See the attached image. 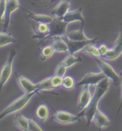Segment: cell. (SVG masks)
Instances as JSON below:
<instances>
[{
  "label": "cell",
  "mask_w": 122,
  "mask_h": 131,
  "mask_svg": "<svg viewBox=\"0 0 122 131\" xmlns=\"http://www.w3.org/2000/svg\"><path fill=\"white\" fill-rule=\"evenodd\" d=\"M82 11H83V9L81 7L78 8L76 10L68 11L62 19L68 23H72L74 21H80L81 22V23H85V19L82 14Z\"/></svg>",
  "instance_id": "5bb4252c"
},
{
  "label": "cell",
  "mask_w": 122,
  "mask_h": 131,
  "mask_svg": "<svg viewBox=\"0 0 122 131\" xmlns=\"http://www.w3.org/2000/svg\"><path fill=\"white\" fill-rule=\"evenodd\" d=\"M17 54L16 50H10L7 61L0 70V92L11 78L13 71V63Z\"/></svg>",
  "instance_id": "3957f363"
},
{
  "label": "cell",
  "mask_w": 122,
  "mask_h": 131,
  "mask_svg": "<svg viewBox=\"0 0 122 131\" xmlns=\"http://www.w3.org/2000/svg\"><path fill=\"white\" fill-rule=\"evenodd\" d=\"M95 61L97 62L98 65L100 67L101 71L103 72L108 79H111L113 84L114 85H118L121 84V78L118 74L114 71L113 67L110 64H108L106 62L103 61L101 59H99L98 57L95 58Z\"/></svg>",
  "instance_id": "5b68a950"
},
{
  "label": "cell",
  "mask_w": 122,
  "mask_h": 131,
  "mask_svg": "<svg viewBox=\"0 0 122 131\" xmlns=\"http://www.w3.org/2000/svg\"><path fill=\"white\" fill-rule=\"evenodd\" d=\"M109 84H110L109 79L106 77L96 85L94 95L91 98L88 106L80 113H78V116H79L80 117H85L86 118L87 127H89L91 125L95 112L98 109V103L100 100L102 98V96L104 95V94L108 91Z\"/></svg>",
  "instance_id": "6da1fadb"
},
{
  "label": "cell",
  "mask_w": 122,
  "mask_h": 131,
  "mask_svg": "<svg viewBox=\"0 0 122 131\" xmlns=\"http://www.w3.org/2000/svg\"><path fill=\"white\" fill-rule=\"evenodd\" d=\"M36 116L40 121H45L49 117V109L45 104H40L36 110Z\"/></svg>",
  "instance_id": "7402d4cb"
},
{
  "label": "cell",
  "mask_w": 122,
  "mask_h": 131,
  "mask_svg": "<svg viewBox=\"0 0 122 131\" xmlns=\"http://www.w3.org/2000/svg\"><path fill=\"white\" fill-rule=\"evenodd\" d=\"M121 90H122V79H121ZM121 107H122V94H121V104H120V106H119V108H118V112H117V114H118V113L120 112Z\"/></svg>",
  "instance_id": "836d02e7"
},
{
  "label": "cell",
  "mask_w": 122,
  "mask_h": 131,
  "mask_svg": "<svg viewBox=\"0 0 122 131\" xmlns=\"http://www.w3.org/2000/svg\"><path fill=\"white\" fill-rule=\"evenodd\" d=\"M38 92V91H34L32 92L25 93L23 95L17 98L11 104H9L2 112L0 113V120L4 118L9 115L21 111L27 105L31 99Z\"/></svg>",
  "instance_id": "7a4b0ae2"
},
{
  "label": "cell",
  "mask_w": 122,
  "mask_h": 131,
  "mask_svg": "<svg viewBox=\"0 0 122 131\" xmlns=\"http://www.w3.org/2000/svg\"><path fill=\"white\" fill-rule=\"evenodd\" d=\"M34 35L32 38L45 39L50 34V27L49 25L45 23H38L37 26L34 27Z\"/></svg>",
  "instance_id": "e0dca14e"
},
{
  "label": "cell",
  "mask_w": 122,
  "mask_h": 131,
  "mask_svg": "<svg viewBox=\"0 0 122 131\" xmlns=\"http://www.w3.org/2000/svg\"><path fill=\"white\" fill-rule=\"evenodd\" d=\"M23 10L26 12L27 16L32 20L34 21L37 23H45L49 25L53 21L54 17L51 16L43 15V14H35L34 12H32L29 10H27L26 9L22 7Z\"/></svg>",
  "instance_id": "9a60e30c"
},
{
  "label": "cell",
  "mask_w": 122,
  "mask_h": 131,
  "mask_svg": "<svg viewBox=\"0 0 122 131\" xmlns=\"http://www.w3.org/2000/svg\"><path fill=\"white\" fill-rule=\"evenodd\" d=\"M120 76H121V77H122V71H121V73H120Z\"/></svg>",
  "instance_id": "e575fe53"
},
{
  "label": "cell",
  "mask_w": 122,
  "mask_h": 131,
  "mask_svg": "<svg viewBox=\"0 0 122 131\" xmlns=\"http://www.w3.org/2000/svg\"><path fill=\"white\" fill-rule=\"evenodd\" d=\"M66 68H67V67H65V66H63L60 63L57 67L56 70H55V75L63 78L64 75H65V73H66Z\"/></svg>",
  "instance_id": "1f68e13d"
},
{
  "label": "cell",
  "mask_w": 122,
  "mask_h": 131,
  "mask_svg": "<svg viewBox=\"0 0 122 131\" xmlns=\"http://www.w3.org/2000/svg\"><path fill=\"white\" fill-rule=\"evenodd\" d=\"M62 82H63V77H58L56 75L51 77V84L53 88H56L57 86L62 85Z\"/></svg>",
  "instance_id": "4dcf8cb0"
},
{
  "label": "cell",
  "mask_w": 122,
  "mask_h": 131,
  "mask_svg": "<svg viewBox=\"0 0 122 131\" xmlns=\"http://www.w3.org/2000/svg\"><path fill=\"white\" fill-rule=\"evenodd\" d=\"M53 43L51 44L53 47L55 51L57 52H68V46L67 42L63 39L62 36L54 37Z\"/></svg>",
  "instance_id": "d6986e66"
},
{
  "label": "cell",
  "mask_w": 122,
  "mask_h": 131,
  "mask_svg": "<svg viewBox=\"0 0 122 131\" xmlns=\"http://www.w3.org/2000/svg\"><path fill=\"white\" fill-rule=\"evenodd\" d=\"M85 23H81V27L78 30H72L67 32L65 35L67 38L71 40H75V41H80V40H88V38L86 36L84 33L83 28Z\"/></svg>",
  "instance_id": "ac0fdd59"
},
{
  "label": "cell",
  "mask_w": 122,
  "mask_h": 131,
  "mask_svg": "<svg viewBox=\"0 0 122 131\" xmlns=\"http://www.w3.org/2000/svg\"><path fill=\"white\" fill-rule=\"evenodd\" d=\"M74 54L69 53L68 55L65 57V58L61 62V63L63 66H65V67H70L73 64L76 63L78 62H81L82 61V58L80 56H78V57H75L73 56Z\"/></svg>",
  "instance_id": "cb8c5ba5"
},
{
  "label": "cell",
  "mask_w": 122,
  "mask_h": 131,
  "mask_svg": "<svg viewBox=\"0 0 122 131\" xmlns=\"http://www.w3.org/2000/svg\"><path fill=\"white\" fill-rule=\"evenodd\" d=\"M91 93L90 91L89 85H84V87L82 92L80 93L79 99H78V108L80 111L83 110L85 108L88 106L90 101L91 100Z\"/></svg>",
  "instance_id": "7c38bea8"
},
{
  "label": "cell",
  "mask_w": 122,
  "mask_h": 131,
  "mask_svg": "<svg viewBox=\"0 0 122 131\" xmlns=\"http://www.w3.org/2000/svg\"><path fill=\"white\" fill-rule=\"evenodd\" d=\"M70 6V0H61L57 6L52 10L51 13L55 17L63 19L65 14L68 12Z\"/></svg>",
  "instance_id": "4fadbf2b"
},
{
  "label": "cell",
  "mask_w": 122,
  "mask_h": 131,
  "mask_svg": "<svg viewBox=\"0 0 122 131\" xmlns=\"http://www.w3.org/2000/svg\"><path fill=\"white\" fill-rule=\"evenodd\" d=\"M74 80L70 77H65L63 78L62 86L66 89H71L74 87Z\"/></svg>",
  "instance_id": "4316f807"
},
{
  "label": "cell",
  "mask_w": 122,
  "mask_h": 131,
  "mask_svg": "<svg viewBox=\"0 0 122 131\" xmlns=\"http://www.w3.org/2000/svg\"><path fill=\"white\" fill-rule=\"evenodd\" d=\"M16 79L20 89L25 93H30L34 91H38L36 89V84H34L26 77L21 74H17L16 76Z\"/></svg>",
  "instance_id": "8fae6325"
},
{
  "label": "cell",
  "mask_w": 122,
  "mask_h": 131,
  "mask_svg": "<svg viewBox=\"0 0 122 131\" xmlns=\"http://www.w3.org/2000/svg\"><path fill=\"white\" fill-rule=\"evenodd\" d=\"M68 23H65L62 19L54 17L53 21L49 24L50 27V34L46 37L45 40L49 38H53L56 36H62L63 37L66 35V28Z\"/></svg>",
  "instance_id": "277c9868"
},
{
  "label": "cell",
  "mask_w": 122,
  "mask_h": 131,
  "mask_svg": "<svg viewBox=\"0 0 122 131\" xmlns=\"http://www.w3.org/2000/svg\"><path fill=\"white\" fill-rule=\"evenodd\" d=\"M16 39L7 31H0V48L15 43Z\"/></svg>",
  "instance_id": "44dd1931"
},
{
  "label": "cell",
  "mask_w": 122,
  "mask_h": 131,
  "mask_svg": "<svg viewBox=\"0 0 122 131\" xmlns=\"http://www.w3.org/2000/svg\"><path fill=\"white\" fill-rule=\"evenodd\" d=\"M93 121L99 128V130H101L102 127H109L111 126V122L107 117V116L101 112L98 108L93 115Z\"/></svg>",
  "instance_id": "2e32d148"
},
{
  "label": "cell",
  "mask_w": 122,
  "mask_h": 131,
  "mask_svg": "<svg viewBox=\"0 0 122 131\" xmlns=\"http://www.w3.org/2000/svg\"><path fill=\"white\" fill-rule=\"evenodd\" d=\"M55 0H30V2L34 6L38 7H46L53 3Z\"/></svg>",
  "instance_id": "f1b7e54d"
},
{
  "label": "cell",
  "mask_w": 122,
  "mask_h": 131,
  "mask_svg": "<svg viewBox=\"0 0 122 131\" xmlns=\"http://www.w3.org/2000/svg\"><path fill=\"white\" fill-rule=\"evenodd\" d=\"M82 50L85 53L90 55V56H91L94 58L99 57V56H101L99 48L97 47H95L94 46V44H88Z\"/></svg>",
  "instance_id": "d4e9b609"
},
{
  "label": "cell",
  "mask_w": 122,
  "mask_h": 131,
  "mask_svg": "<svg viewBox=\"0 0 122 131\" xmlns=\"http://www.w3.org/2000/svg\"><path fill=\"white\" fill-rule=\"evenodd\" d=\"M106 77V76L102 71L99 73L89 72L86 75H84L83 79L78 82V86H84L86 84L97 85Z\"/></svg>",
  "instance_id": "ba28073f"
},
{
  "label": "cell",
  "mask_w": 122,
  "mask_h": 131,
  "mask_svg": "<svg viewBox=\"0 0 122 131\" xmlns=\"http://www.w3.org/2000/svg\"><path fill=\"white\" fill-rule=\"evenodd\" d=\"M64 40L68 44L69 53L74 54L79 50H83L88 44H95L98 40V38H95L93 39H88V40H86L75 41V40H69L64 35Z\"/></svg>",
  "instance_id": "8992f818"
},
{
  "label": "cell",
  "mask_w": 122,
  "mask_h": 131,
  "mask_svg": "<svg viewBox=\"0 0 122 131\" xmlns=\"http://www.w3.org/2000/svg\"><path fill=\"white\" fill-rule=\"evenodd\" d=\"M122 53V23L120 25V34L117 40L115 42L113 48L109 49L106 53L102 56V57L106 59L112 60L118 57Z\"/></svg>",
  "instance_id": "30bf717a"
},
{
  "label": "cell",
  "mask_w": 122,
  "mask_h": 131,
  "mask_svg": "<svg viewBox=\"0 0 122 131\" xmlns=\"http://www.w3.org/2000/svg\"><path fill=\"white\" fill-rule=\"evenodd\" d=\"M29 130L30 131H42L41 127L37 123L34 119H29Z\"/></svg>",
  "instance_id": "f546056e"
},
{
  "label": "cell",
  "mask_w": 122,
  "mask_h": 131,
  "mask_svg": "<svg viewBox=\"0 0 122 131\" xmlns=\"http://www.w3.org/2000/svg\"><path fill=\"white\" fill-rule=\"evenodd\" d=\"M53 119L60 123L67 124L80 122V117L78 115H74L71 113L65 111H56L53 117Z\"/></svg>",
  "instance_id": "9c48e42d"
},
{
  "label": "cell",
  "mask_w": 122,
  "mask_h": 131,
  "mask_svg": "<svg viewBox=\"0 0 122 131\" xmlns=\"http://www.w3.org/2000/svg\"><path fill=\"white\" fill-rule=\"evenodd\" d=\"M51 77H47L36 84V89L38 91H47L54 89L51 84Z\"/></svg>",
  "instance_id": "603a6c76"
},
{
  "label": "cell",
  "mask_w": 122,
  "mask_h": 131,
  "mask_svg": "<svg viewBox=\"0 0 122 131\" xmlns=\"http://www.w3.org/2000/svg\"><path fill=\"white\" fill-rule=\"evenodd\" d=\"M99 50L101 56H103V55H105V54L107 52H108V50H109V49L107 48L106 46H105V45H101V46L99 48Z\"/></svg>",
  "instance_id": "d6a6232c"
},
{
  "label": "cell",
  "mask_w": 122,
  "mask_h": 131,
  "mask_svg": "<svg viewBox=\"0 0 122 131\" xmlns=\"http://www.w3.org/2000/svg\"><path fill=\"white\" fill-rule=\"evenodd\" d=\"M54 52H55V50H54L53 47L52 46V45L43 47L41 50V60L45 61L47 58L51 57L54 53Z\"/></svg>",
  "instance_id": "484cf974"
},
{
  "label": "cell",
  "mask_w": 122,
  "mask_h": 131,
  "mask_svg": "<svg viewBox=\"0 0 122 131\" xmlns=\"http://www.w3.org/2000/svg\"><path fill=\"white\" fill-rule=\"evenodd\" d=\"M15 125L23 131H29V118L22 114H17L15 117Z\"/></svg>",
  "instance_id": "ffe728a7"
},
{
  "label": "cell",
  "mask_w": 122,
  "mask_h": 131,
  "mask_svg": "<svg viewBox=\"0 0 122 131\" xmlns=\"http://www.w3.org/2000/svg\"><path fill=\"white\" fill-rule=\"evenodd\" d=\"M20 7L21 6L19 4V0H7V7H6V12H5L4 21L3 24L4 31H7L9 27L12 13Z\"/></svg>",
  "instance_id": "52a82bcc"
},
{
  "label": "cell",
  "mask_w": 122,
  "mask_h": 131,
  "mask_svg": "<svg viewBox=\"0 0 122 131\" xmlns=\"http://www.w3.org/2000/svg\"><path fill=\"white\" fill-rule=\"evenodd\" d=\"M7 7V0H0V24H4Z\"/></svg>",
  "instance_id": "83f0119b"
}]
</instances>
